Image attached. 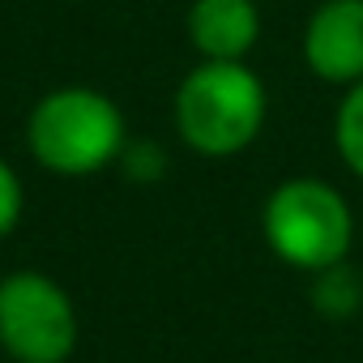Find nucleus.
<instances>
[{"instance_id":"5","label":"nucleus","mask_w":363,"mask_h":363,"mask_svg":"<svg viewBox=\"0 0 363 363\" xmlns=\"http://www.w3.org/2000/svg\"><path fill=\"white\" fill-rule=\"evenodd\" d=\"M299 48L316 82L342 90L363 82V0H320L303 22Z\"/></svg>"},{"instance_id":"7","label":"nucleus","mask_w":363,"mask_h":363,"mask_svg":"<svg viewBox=\"0 0 363 363\" xmlns=\"http://www.w3.org/2000/svg\"><path fill=\"white\" fill-rule=\"evenodd\" d=\"M333 145L346 171L363 179V82L342 90V103L333 111Z\"/></svg>"},{"instance_id":"4","label":"nucleus","mask_w":363,"mask_h":363,"mask_svg":"<svg viewBox=\"0 0 363 363\" xmlns=\"http://www.w3.org/2000/svg\"><path fill=\"white\" fill-rule=\"evenodd\" d=\"M82 342L73 295L43 269L0 278V354L9 363H69Z\"/></svg>"},{"instance_id":"2","label":"nucleus","mask_w":363,"mask_h":363,"mask_svg":"<svg viewBox=\"0 0 363 363\" xmlns=\"http://www.w3.org/2000/svg\"><path fill=\"white\" fill-rule=\"evenodd\" d=\"M128 145L124 111L94 86H56L26 111V150L39 171L86 179L107 171Z\"/></svg>"},{"instance_id":"6","label":"nucleus","mask_w":363,"mask_h":363,"mask_svg":"<svg viewBox=\"0 0 363 363\" xmlns=\"http://www.w3.org/2000/svg\"><path fill=\"white\" fill-rule=\"evenodd\" d=\"M184 35L197 60H248L261 43V9L257 0H193Z\"/></svg>"},{"instance_id":"3","label":"nucleus","mask_w":363,"mask_h":363,"mask_svg":"<svg viewBox=\"0 0 363 363\" xmlns=\"http://www.w3.org/2000/svg\"><path fill=\"white\" fill-rule=\"evenodd\" d=\"M265 248L299 274H333L354 248V210L320 175H291L261 206Z\"/></svg>"},{"instance_id":"1","label":"nucleus","mask_w":363,"mask_h":363,"mask_svg":"<svg viewBox=\"0 0 363 363\" xmlns=\"http://www.w3.org/2000/svg\"><path fill=\"white\" fill-rule=\"evenodd\" d=\"M269 116V90L248 60H197L175 86V137L201 158H235L257 145Z\"/></svg>"},{"instance_id":"8","label":"nucleus","mask_w":363,"mask_h":363,"mask_svg":"<svg viewBox=\"0 0 363 363\" xmlns=\"http://www.w3.org/2000/svg\"><path fill=\"white\" fill-rule=\"evenodd\" d=\"M26 210V189H22V175L13 171V162L0 154V240H9L22 223Z\"/></svg>"},{"instance_id":"9","label":"nucleus","mask_w":363,"mask_h":363,"mask_svg":"<svg viewBox=\"0 0 363 363\" xmlns=\"http://www.w3.org/2000/svg\"><path fill=\"white\" fill-rule=\"evenodd\" d=\"M0 363H5V354H0Z\"/></svg>"}]
</instances>
